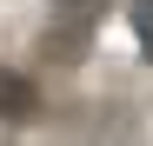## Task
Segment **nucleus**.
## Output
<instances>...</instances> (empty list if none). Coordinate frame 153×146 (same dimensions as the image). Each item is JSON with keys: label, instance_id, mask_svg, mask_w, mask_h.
<instances>
[{"label": "nucleus", "instance_id": "obj_1", "mask_svg": "<svg viewBox=\"0 0 153 146\" xmlns=\"http://www.w3.org/2000/svg\"><path fill=\"white\" fill-rule=\"evenodd\" d=\"M0 113L7 119H27L33 113V86L20 80V73H7V66H0Z\"/></svg>", "mask_w": 153, "mask_h": 146}, {"label": "nucleus", "instance_id": "obj_2", "mask_svg": "<svg viewBox=\"0 0 153 146\" xmlns=\"http://www.w3.org/2000/svg\"><path fill=\"white\" fill-rule=\"evenodd\" d=\"M133 40H140V53L153 60V0H133Z\"/></svg>", "mask_w": 153, "mask_h": 146}]
</instances>
